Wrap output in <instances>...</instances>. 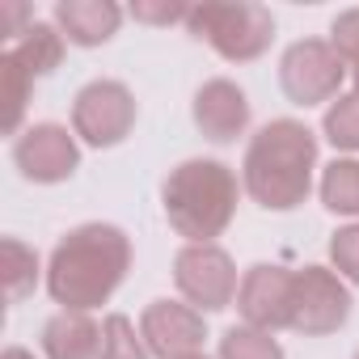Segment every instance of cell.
<instances>
[{
	"label": "cell",
	"mask_w": 359,
	"mask_h": 359,
	"mask_svg": "<svg viewBox=\"0 0 359 359\" xmlns=\"http://www.w3.org/2000/svg\"><path fill=\"white\" fill-rule=\"evenodd\" d=\"M140 334H144L152 359H182V355L203 351L208 321L199 309H191L182 300H152L140 313Z\"/></svg>",
	"instance_id": "11"
},
{
	"label": "cell",
	"mask_w": 359,
	"mask_h": 359,
	"mask_svg": "<svg viewBox=\"0 0 359 359\" xmlns=\"http://www.w3.org/2000/svg\"><path fill=\"white\" fill-rule=\"evenodd\" d=\"M317 135L300 118H271L245 144L241 187L266 212H292L313 191Z\"/></svg>",
	"instance_id": "2"
},
{
	"label": "cell",
	"mask_w": 359,
	"mask_h": 359,
	"mask_svg": "<svg viewBox=\"0 0 359 359\" xmlns=\"http://www.w3.org/2000/svg\"><path fill=\"white\" fill-rule=\"evenodd\" d=\"M39 283V254L18 241V237H5V287H9V300H26Z\"/></svg>",
	"instance_id": "21"
},
{
	"label": "cell",
	"mask_w": 359,
	"mask_h": 359,
	"mask_svg": "<svg viewBox=\"0 0 359 359\" xmlns=\"http://www.w3.org/2000/svg\"><path fill=\"white\" fill-rule=\"evenodd\" d=\"M55 26L72 47H102L118 34L123 9L114 0H60L55 5Z\"/></svg>",
	"instance_id": "13"
},
{
	"label": "cell",
	"mask_w": 359,
	"mask_h": 359,
	"mask_svg": "<svg viewBox=\"0 0 359 359\" xmlns=\"http://www.w3.org/2000/svg\"><path fill=\"white\" fill-rule=\"evenodd\" d=\"M330 47L346 60V68H359V9H342L330 22Z\"/></svg>",
	"instance_id": "23"
},
{
	"label": "cell",
	"mask_w": 359,
	"mask_h": 359,
	"mask_svg": "<svg viewBox=\"0 0 359 359\" xmlns=\"http://www.w3.org/2000/svg\"><path fill=\"white\" fill-rule=\"evenodd\" d=\"M321 203L334 216H359V161L342 156L321 169Z\"/></svg>",
	"instance_id": "16"
},
{
	"label": "cell",
	"mask_w": 359,
	"mask_h": 359,
	"mask_svg": "<svg viewBox=\"0 0 359 359\" xmlns=\"http://www.w3.org/2000/svg\"><path fill=\"white\" fill-rule=\"evenodd\" d=\"M182 359H208V355H203V351H199V355H182Z\"/></svg>",
	"instance_id": "28"
},
{
	"label": "cell",
	"mask_w": 359,
	"mask_h": 359,
	"mask_svg": "<svg viewBox=\"0 0 359 359\" xmlns=\"http://www.w3.org/2000/svg\"><path fill=\"white\" fill-rule=\"evenodd\" d=\"M351 287L330 266H300L296 271V296H292V330L304 338L338 334L351 321Z\"/></svg>",
	"instance_id": "7"
},
{
	"label": "cell",
	"mask_w": 359,
	"mask_h": 359,
	"mask_svg": "<svg viewBox=\"0 0 359 359\" xmlns=\"http://www.w3.org/2000/svg\"><path fill=\"white\" fill-rule=\"evenodd\" d=\"M97 359H152L144 334L127 313H106L102 321V355Z\"/></svg>",
	"instance_id": "17"
},
{
	"label": "cell",
	"mask_w": 359,
	"mask_h": 359,
	"mask_svg": "<svg viewBox=\"0 0 359 359\" xmlns=\"http://www.w3.org/2000/svg\"><path fill=\"white\" fill-rule=\"evenodd\" d=\"M187 30L195 39H203L229 64L262 60L275 43V18L266 5H254V0H237V5L208 0V5H191Z\"/></svg>",
	"instance_id": "4"
},
{
	"label": "cell",
	"mask_w": 359,
	"mask_h": 359,
	"mask_svg": "<svg viewBox=\"0 0 359 359\" xmlns=\"http://www.w3.org/2000/svg\"><path fill=\"white\" fill-rule=\"evenodd\" d=\"M64 34H60V26H51V22H30V30L18 39V43H9V51L5 55H13L18 60V68L30 76V81H43V76H51L60 64H64Z\"/></svg>",
	"instance_id": "15"
},
{
	"label": "cell",
	"mask_w": 359,
	"mask_h": 359,
	"mask_svg": "<svg viewBox=\"0 0 359 359\" xmlns=\"http://www.w3.org/2000/svg\"><path fill=\"white\" fill-rule=\"evenodd\" d=\"M292 296H296V271L275 262H254L241 275L237 287V313L254 330H292Z\"/></svg>",
	"instance_id": "10"
},
{
	"label": "cell",
	"mask_w": 359,
	"mask_h": 359,
	"mask_svg": "<svg viewBox=\"0 0 359 359\" xmlns=\"http://www.w3.org/2000/svg\"><path fill=\"white\" fill-rule=\"evenodd\" d=\"M321 131L338 152H359V93H338L325 106Z\"/></svg>",
	"instance_id": "18"
},
{
	"label": "cell",
	"mask_w": 359,
	"mask_h": 359,
	"mask_svg": "<svg viewBox=\"0 0 359 359\" xmlns=\"http://www.w3.org/2000/svg\"><path fill=\"white\" fill-rule=\"evenodd\" d=\"M0 359H34V351H26V346H5V355Z\"/></svg>",
	"instance_id": "26"
},
{
	"label": "cell",
	"mask_w": 359,
	"mask_h": 359,
	"mask_svg": "<svg viewBox=\"0 0 359 359\" xmlns=\"http://www.w3.org/2000/svg\"><path fill=\"white\" fill-rule=\"evenodd\" d=\"M355 359H359V351H355Z\"/></svg>",
	"instance_id": "29"
},
{
	"label": "cell",
	"mask_w": 359,
	"mask_h": 359,
	"mask_svg": "<svg viewBox=\"0 0 359 359\" xmlns=\"http://www.w3.org/2000/svg\"><path fill=\"white\" fill-rule=\"evenodd\" d=\"M26 18H30V9H26V5H5V39H13V43H18V39L30 30V26H22Z\"/></svg>",
	"instance_id": "25"
},
{
	"label": "cell",
	"mask_w": 359,
	"mask_h": 359,
	"mask_svg": "<svg viewBox=\"0 0 359 359\" xmlns=\"http://www.w3.org/2000/svg\"><path fill=\"white\" fill-rule=\"evenodd\" d=\"M173 283L182 300L199 313H220L237 300V266L233 254L220 245H182L173 254Z\"/></svg>",
	"instance_id": "6"
},
{
	"label": "cell",
	"mask_w": 359,
	"mask_h": 359,
	"mask_svg": "<svg viewBox=\"0 0 359 359\" xmlns=\"http://www.w3.org/2000/svg\"><path fill=\"white\" fill-rule=\"evenodd\" d=\"M220 359H283V346L275 334L254 325H229L220 338Z\"/></svg>",
	"instance_id": "20"
},
{
	"label": "cell",
	"mask_w": 359,
	"mask_h": 359,
	"mask_svg": "<svg viewBox=\"0 0 359 359\" xmlns=\"http://www.w3.org/2000/svg\"><path fill=\"white\" fill-rule=\"evenodd\" d=\"M131 271V237L118 224H76L60 237L47 262V292L60 309H102Z\"/></svg>",
	"instance_id": "1"
},
{
	"label": "cell",
	"mask_w": 359,
	"mask_h": 359,
	"mask_svg": "<svg viewBox=\"0 0 359 359\" xmlns=\"http://www.w3.org/2000/svg\"><path fill=\"white\" fill-rule=\"evenodd\" d=\"M330 262L346 283H359V220L330 237Z\"/></svg>",
	"instance_id": "22"
},
{
	"label": "cell",
	"mask_w": 359,
	"mask_h": 359,
	"mask_svg": "<svg viewBox=\"0 0 359 359\" xmlns=\"http://www.w3.org/2000/svg\"><path fill=\"white\" fill-rule=\"evenodd\" d=\"M43 355L47 359H97L102 355V325L89 313L60 309L43 325Z\"/></svg>",
	"instance_id": "14"
},
{
	"label": "cell",
	"mask_w": 359,
	"mask_h": 359,
	"mask_svg": "<svg viewBox=\"0 0 359 359\" xmlns=\"http://www.w3.org/2000/svg\"><path fill=\"white\" fill-rule=\"evenodd\" d=\"M30 89H34V81L18 68V60L13 55H0V102H5V131L9 135H22Z\"/></svg>",
	"instance_id": "19"
},
{
	"label": "cell",
	"mask_w": 359,
	"mask_h": 359,
	"mask_svg": "<svg viewBox=\"0 0 359 359\" xmlns=\"http://www.w3.org/2000/svg\"><path fill=\"white\" fill-rule=\"evenodd\" d=\"M13 165L26 182L39 187H55L81 169V148H76V131L60 127V123H34L13 140Z\"/></svg>",
	"instance_id": "9"
},
{
	"label": "cell",
	"mask_w": 359,
	"mask_h": 359,
	"mask_svg": "<svg viewBox=\"0 0 359 359\" xmlns=\"http://www.w3.org/2000/svg\"><path fill=\"white\" fill-rule=\"evenodd\" d=\"M346 81V60L330 47V39H300L279 60V89L296 106H321L334 102Z\"/></svg>",
	"instance_id": "5"
},
{
	"label": "cell",
	"mask_w": 359,
	"mask_h": 359,
	"mask_svg": "<svg viewBox=\"0 0 359 359\" xmlns=\"http://www.w3.org/2000/svg\"><path fill=\"white\" fill-rule=\"evenodd\" d=\"M191 114H195V127H199L212 144H233V140L245 135V127H250V97H245V89H241L237 81L212 76V81L199 85Z\"/></svg>",
	"instance_id": "12"
},
{
	"label": "cell",
	"mask_w": 359,
	"mask_h": 359,
	"mask_svg": "<svg viewBox=\"0 0 359 359\" xmlns=\"http://www.w3.org/2000/svg\"><path fill=\"white\" fill-rule=\"evenodd\" d=\"M241 177L233 165L216 156H191L173 165L161 182V208L165 220L187 245H216V237L233 224L237 199H241Z\"/></svg>",
	"instance_id": "3"
},
{
	"label": "cell",
	"mask_w": 359,
	"mask_h": 359,
	"mask_svg": "<svg viewBox=\"0 0 359 359\" xmlns=\"http://www.w3.org/2000/svg\"><path fill=\"white\" fill-rule=\"evenodd\" d=\"M351 76H355V93H359V68H355V72H351Z\"/></svg>",
	"instance_id": "27"
},
{
	"label": "cell",
	"mask_w": 359,
	"mask_h": 359,
	"mask_svg": "<svg viewBox=\"0 0 359 359\" xmlns=\"http://www.w3.org/2000/svg\"><path fill=\"white\" fill-rule=\"evenodd\" d=\"M131 18L144 22V26H173V22H187L191 18V5H148V0H135Z\"/></svg>",
	"instance_id": "24"
},
{
	"label": "cell",
	"mask_w": 359,
	"mask_h": 359,
	"mask_svg": "<svg viewBox=\"0 0 359 359\" xmlns=\"http://www.w3.org/2000/svg\"><path fill=\"white\" fill-rule=\"evenodd\" d=\"M72 131L89 148H114L135 131V97L123 81H89L72 97Z\"/></svg>",
	"instance_id": "8"
}]
</instances>
